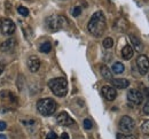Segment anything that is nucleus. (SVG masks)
<instances>
[{
    "mask_svg": "<svg viewBox=\"0 0 149 139\" xmlns=\"http://www.w3.org/2000/svg\"><path fill=\"white\" fill-rule=\"evenodd\" d=\"M28 68L32 73L38 71V69L40 68V60L38 59L37 57H30L28 59Z\"/></svg>",
    "mask_w": 149,
    "mask_h": 139,
    "instance_id": "nucleus-12",
    "label": "nucleus"
},
{
    "mask_svg": "<svg viewBox=\"0 0 149 139\" xmlns=\"http://www.w3.org/2000/svg\"><path fill=\"white\" fill-rule=\"evenodd\" d=\"M0 30L3 35H13L15 32V24L9 19H2L0 21Z\"/></svg>",
    "mask_w": 149,
    "mask_h": 139,
    "instance_id": "nucleus-7",
    "label": "nucleus"
},
{
    "mask_svg": "<svg viewBox=\"0 0 149 139\" xmlns=\"http://www.w3.org/2000/svg\"><path fill=\"white\" fill-rule=\"evenodd\" d=\"M110 80L116 89H126L130 85V82L125 78H112Z\"/></svg>",
    "mask_w": 149,
    "mask_h": 139,
    "instance_id": "nucleus-13",
    "label": "nucleus"
},
{
    "mask_svg": "<svg viewBox=\"0 0 149 139\" xmlns=\"http://www.w3.org/2000/svg\"><path fill=\"white\" fill-rule=\"evenodd\" d=\"M49 89L52 90V92L55 94L56 97H65L67 92H68V82L63 77H57L49 80L48 83Z\"/></svg>",
    "mask_w": 149,
    "mask_h": 139,
    "instance_id": "nucleus-2",
    "label": "nucleus"
},
{
    "mask_svg": "<svg viewBox=\"0 0 149 139\" xmlns=\"http://www.w3.org/2000/svg\"><path fill=\"white\" fill-rule=\"evenodd\" d=\"M88 31L91 32V35H93L94 37H101L107 28V23H106V17L103 15L102 12H96L94 13L93 16L91 17V20L88 22Z\"/></svg>",
    "mask_w": 149,
    "mask_h": 139,
    "instance_id": "nucleus-1",
    "label": "nucleus"
},
{
    "mask_svg": "<svg viewBox=\"0 0 149 139\" xmlns=\"http://www.w3.org/2000/svg\"><path fill=\"white\" fill-rule=\"evenodd\" d=\"M118 126H119V130L122 131V132H124V133H130L133 131V129H134V126H135V123H134V121L132 117L130 116H123L120 121H119V124H118Z\"/></svg>",
    "mask_w": 149,
    "mask_h": 139,
    "instance_id": "nucleus-5",
    "label": "nucleus"
},
{
    "mask_svg": "<svg viewBox=\"0 0 149 139\" xmlns=\"http://www.w3.org/2000/svg\"><path fill=\"white\" fill-rule=\"evenodd\" d=\"M146 96L149 98V87H147V89H146Z\"/></svg>",
    "mask_w": 149,
    "mask_h": 139,
    "instance_id": "nucleus-31",
    "label": "nucleus"
},
{
    "mask_svg": "<svg viewBox=\"0 0 149 139\" xmlns=\"http://www.w3.org/2000/svg\"><path fill=\"white\" fill-rule=\"evenodd\" d=\"M122 57L124 60H130L133 57V48L130 45L124 46V48L122 50Z\"/></svg>",
    "mask_w": 149,
    "mask_h": 139,
    "instance_id": "nucleus-16",
    "label": "nucleus"
},
{
    "mask_svg": "<svg viewBox=\"0 0 149 139\" xmlns=\"http://www.w3.org/2000/svg\"><path fill=\"white\" fill-rule=\"evenodd\" d=\"M15 45H16L15 38H8V39L5 40V41L0 45V51H1V52H9V51L14 50Z\"/></svg>",
    "mask_w": 149,
    "mask_h": 139,
    "instance_id": "nucleus-11",
    "label": "nucleus"
},
{
    "mask_svg": "<svg viewBox=\"0 0 149 139\" xmlns=\"http://www.w3.org/2000/svg\"><path fill=\"white\" fill-rule=\"evenodd\" d=\"M56 138H57V136H56L54 132H49L47 135V137H46V139H56Z\"/></svg>",
    "mask_w": 149,
    "mask_h": 139,
    "instance_id": "nucleus-27",
    "label": "nucleus"
},
{
    "mask_svg": "<svg viewBox=\"0 0 149 139\" xmlns=\"http://www.w3.org/2000/svg\"><path fill=\"white\" fill-rule=\"evenodd\" d=\"M101 92H102V96L108 100V101H112V100L116 99V97H117V91L113 87L108 86V85L103 86L102 90H101Z\"/></svg>",
    "mask_w": 149,
    "mask_h": 139,
    "instance_id": "nucleus-9",
    "label": "nucleus"
},
{
    "mask_svg": "<svg viewBox=\"0 0 149 139\" xmlns=\"http://www.w3.org/2000/svg\"><path fill=\"white\" fill-rule=\"evenodd\" d=\"M2 71H3V64H1V63H0V75L2 74Z\"/></svg>",
    "mask_w": 149,
    "mask_h": 139,
    "instance_id": "nucleus-30",
    "label": "nucleus"
},
{
    "mask_svg": "<svg viewBox=\"0 0 149 139\" xmlns=\"http://www.w3.org/2000/svg\"><path fill=\"white\" fill-rule=\"evenodd\" d=\"M6 128H7V124H6L5 122L0 121V131H3V130H5Z\"/></svg>",
    "mask_w": 149,
    "mask_h": 139,
    "instance_id": "nucleus-28",
    "label": "nucleus"
},
{
    "mask_svg": "<svg viewBox=\"0 0 149 139\" xmlns=\"http://www.w3.org/2000/svg\"><path fill=\"white\" fill-rule=\"evenodd\" d=\"M100 73H101V75H102L103 78H106V80H112L111 71L109 70V68L106 64H102L100 67Z\"/></svg>",
    "mask_w": 149,
    "mask_h": 139,
    "instance_id": "nucleus-17",
    "label": "nucleus"
},
{
    "mask_svg": "<svg viewBox=\"0 0 149 139\" xmlns=\"http://www.w3.org/2000/svg\"><path fill=\"white\" fill-rule=\"evenodd\" d=\"M56 121H57V123L60 125H63V126H69V125H72L74 124V119H71L65 112H63L60 115H57Z\"/></svg>",
    "mask_w": 149,
    "mask_h": 139,
    "instance_id": "nucleus-10",
    "label": "nucleus"
},
{
    "mask_svg": "<svg viewBox=\"0 0 149 139\" xmlns=\"http://www.w3.org/2000/svg\"><path fill=\"white\" fill-rule=\"evenodd\" d=\"M45 23H46V27L48 28V30H51V31H58L62 28L67 27V24H68L65 17L64 16H61V15L49 16V17L46 19Z\"/></svg>",
    "mask_w": 149,
    "mask_h": 139,
    "instance_id": "nucleus-4",
    "label": "nucleus"
},
{
    "mask_svg": "<svg viewBox=\"0 0 149 139\" xmlns=\"http://www.w3.org/2000/svg\"><path fill=\"white\" fill-rule=\"evenodd\" d=\"M71 14H72V16H74V17H77V16H79L80 14H81V8L80 7H74V9H72V12H71Z\"/></svg>",
    "mask_w": 149,
    "mask_h": 139,
    "instance_id": "nucleus-25",
    "label": "nucleus"
},
{
    "mask_svg": "<svg viewBox=\"0 0 149 139\" xmlns=\"http://www.w3.org/2000/svg\"><path fill=\"white\" fill-rule=\"evenodd\" d=\"M127 25H129L127 22L124 20V19H118V20L115 22L113 28H115V30H117L119 32H124V31H126Z\"/></svg>",
    "mask_w": 149,
    "mask_h": 139,
    "instance_id": "nucleus-15",
    "label": "nucleus"
},
{
    "mask_svg": "<svg viewBox=\"0 0 149 139\" xmlns=\"http://www.w3.org/2000/svg\"><path fill=\"white\" fill-rule=\"evenodd\" d=\"M141 130H142V132H143L145 135H149V119L148 121L142 122V124H141Z\"/></svg>",
    "mask_w": 149,
    "mask_h": 139,
    "instance_id": "nucleus-21",
    "label": "nucleus"
},
{
    "mask_svg": "<svg viewBox=\"0 0 149 139\" xmlns=\"http://www.w3.org/2000/svg\"><path fill=\"white\" fill-rule=\"evenodd\" d=\"M0 139H7V137L5 135H0Z\"/></svg>",
    "mask_w": 149,
    "mask_h": 139,
    "instance_id": "nucleus-32",
    "label": "nucleus"
},
{
    "mask_svg": "<svg viewBox=\"0 0 149 139\" xmlns=\"http://www.w3.org/2000/svg\"><path fill=\"white\" fill-rule=\"evenodd\" d=\"M37 109L42 116H51L56 110V102L51 98L40 99L37 102Z\"/></svg>",
    "mask_w": 149,
    "mask_h": 139,
    "instance_id": "nucleus-3",
    "label": "nucleus"
},
{
    "mask_svg": "<svg viewBox=\"0 0 149 139\" xmlns=\"http://www.w3.org/2000/svg\"><path fill=\"white\" fill-rule=\"evenodd\" d=\"M92 126H93V124H92V121H91V119H84V128H85L86 130H91Z\"/></svg>",
    "mask_w": 149,
    "mask_h": 139,
    "instance_id": "nucleus-24",
    "label": "nucleus"
},
{
    "mask_svg": "<svg viewBox=\"0 0 149 139\" xmlns=\"http://www.w3.org/2000/svg\"><path fill=\"white\" fill-rule=\"evenodd\" d=\"M143 113L147 114V115H149V101L148 102H146V105L143 106Z\"/></svg>",
    "mask_w": 149,
    "mask_h": 139,
    "instance_id": "nucleus-26",
    "label": "nucleus"
},
{
    "mask_svg": "<svg viewBox=\"0 0 149 139\" xmlns=\"http://www.w3.org/2000/svg\"><path fill=\"white\" fill-rule=\"evenodd\" d=\"M130 40H131V43H132V45H133V47H134V50H135L136 52H142V50H143V44H142V41L139 39L136 36L130 35Z\"/></svg>",
    "mask_w": 149,
    "mask_h": 139,
    "instance_id": "nucleus-14",
    "label": "nucleus"
},
{
    "mask_svg": "<svg viewBox=\"0 0 149 139\" xmlns=\"http://www.w3.org/2000/svg\"><path fill=\"white\" fill-rule=\"evenodd\" d=\"M51 50H52V45H51V43H48V41L41 44V46H40V48H39V51H40L41 53H49Z\"/></svg>",
    "mask_w": 149,
    "mask_h": 139,
    "instance_id": "nucleus-19",
    "label": "nucleus"
},
{
    "mask_svg": "<svg viewBox=\"0 0 149 139\" xmlns=\"http://www.w3.org/2000/svg\"><path fill=\"white\" fill-rule=\"evenodd\" d=\"M148 78H149V76H148Z\"/></svg>",
    "mask_w": 149,
    "mask_h": 139,
    "instance_id": "nucleus-33",
    "label": "nucleus"
},
{
    "mask_svg": "<svg viewBox=\"0 0 149 139\" xmlns=\"http://www.w3.org/2000/svg\"><path fill=\"white\" fill-rule=\"evenodd\" d=\"M116 138L117 139H136L135 138V136L129 135V133H117Z\"/></svg>",
    "mask_w": 149,
    "mask_h": 139,
    "instance_id": "nucleus-20",
    "label": "nucleus"
},
{
    "mask_svg": "<svg viewBox=\"0 0 149 139\" xmlns=\"http://www.w3.org/2000/svg\"><path fill=\"white\" fill-rule=\"evenodd\" d=\"M127 100L130 101L131 103H133L135 106H139L143 101V96L138 90H130L127 92Z\"/></svg>",
    "mask_w": 149,
    "mask_h": 139,
    "instance_id": "nucleus-8",
    "label": "nucleus"
},
{
    "mask_svg": "<svg viewBox=\"0 0 149 139\" xmlns=\"http://www.w3.org/2000/svg\"><path fill=\"white\" fill-rule=\"evenodd\" d=\"M112 71L115 74H122L124 71V64L120 62H116L112 64Z\"/></svg>",
    "mask_w": 149,
    "mask_h": 139,
    "instance_id": "nucleus-18",
    "label": "nucleus"
},
{
    "mask_svg": "<svg viewBox=\"0 0 149 139\" xmlns=\"http://www.w3.org/2000/svg\"><path fill=\"white\" fill-rule=\"evenodd\" d=\"M136 67H138V70L140 73L141 76H145L149 70V59L147 55H139L138 59H136V62H135Z\"/></svg>",
    "mask_w": 149,
    "mask_h": 139,
    "instance_id": "nucleus-6",
    "label": "nucleus"
},
{
    "mask_svg": "<svg viewBox=\"0 0 149 139\" xmlns=\"http://www.w3.org/2000/svg\"><path fill=\"white\" fill-rule=\"evenodd\" d=\"M103 46H104V48H111L112 46H113V40H112V38H110V37L106 38V39L103 40Z\"/></svg>",
    "mask_w": 149,
    "mask_h": 139,
    "instance_id": "nucleus-22",
    "label": "nucleus"
},
{
    "mask_svg": "<svg viewBox=\"0 0 149 139\" xmlns=\"http://www.w3.org/2000/svg\"><path fill=\"white\" fill-rule=\"evenodd\" d=\"M61 138L62 139H69V135H68L67 132H63V133L61 135Z\"/></svg>",
    "mask_w": 149,
    "mask_h": 139,
    "instance_id": "nucleus-29",
    "label": "nucleus"
},
{
    "mask_svg": "<svg viewBox=\"0 0 149 139\" xmlns=\"http://www.w3.org/2000/svg\"><path fill=\"white\" fill-rule=\"evenodd\" d=\"M17 12L22 16H28L29 15V9L26 7H23V6H19V8H17Z\"/></svg>",
    "mask_w": 149,
    "mask_h": 139,
    "instance_id": "nucleus-23",
    "label": "nucleus"
}]
</instances>
